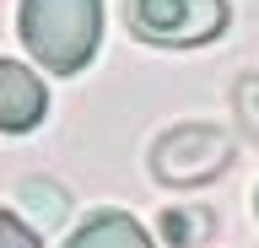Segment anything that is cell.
Masks as SVG:
<instances>
[{"label": "cell", "mask_w": 259, "mask_h": 248, "mask_svg": "<svg viewBox=\"0 0 259 248\" xmlns=\"http://www.w3.org/2000/svg\"><path fill=\"white\" fill-rule=\"evenodd\" d=\"M103 0H22V43L49 76H76L97 54Z\"/></svg>", "instance_id": "1"}, {"label": "cell", "mask_w": 259, "mask_h": 248, "mask_svg": "<svg viewBox=\"0 0 259 248\" xmlns=\"http://www.w3.org/2000/svg\"><path fill=\"white\" fill-rule=\"evenodd\" d=\"M124 22L141 43L194 49L227 33V0H124Z\"/></svg>", "instance_id": "2"}, {"label": "cell", "mask_w": 259, "mask_h": 248, "mask_svg": "<svg viewBox=\"0 0 259 248\" xmlns=\"http://www.w3.org/2000/svg\"><path fill=\"white\" fill-rule=\"evenodd\" d=\"M232 162V135L216 124H173L151 146V178L167 189H200Z\"/></svg>", "instance_id": "3"}, {"label": "cell", "mask_w": 259, "mask_h": 248, "mask_svg": "<svg viewBox=\"0 0 259 248\" xmlns=\"http://www.w3.org/2000/svg\"><path fill=\"white\" fill-rule=\"evenodd\" d=\"M49 114V92L22 60H0V130L27 135L38 119Z\"/></svg>", "instance_id": "4"}, {"label": "cell", "mask_w": 259, "mask_h": 248, "mask_svg": "<svg viewBox=\"0 0 259 248\" xmlns=\"http://www.w3.org/2000/svg\"><path fill=\"white\" fill-rule=\"evenodd\" d=\"M65 248H151V237H146V227L135 216H124V211H92L70 232Z\"/></svg>", "instance_id": "5"}, {"label": "cell", "mask_w": 259, "mask_h": 248, "mask_svg": "<svg viewBox=\"0 0 259 248\" xmlns=\"http://www.w3.org/2000/svg\"><path fill=\"white\" fill-rule=\"evenodd\" d=\"M216 232V216L210 211H194V205H173V211H162V237L173 248H200Z\"/></svg>", "instance_id": "6"}, {"label": "cell", "mask_w": 259, "mask_h": 248, "mask_svg": "<svg viewBox=\"0 0 259 248\" xmlns=\"http://www.w3.org/2000/svg\"><path fill=\"white\" fill-rule=\"evenodd\" d=\"M232 114H238V119H243V130L259 140V70L238 76V86H232Z\"/></svg>", "instance_id": "7"}, {"label": "cell", "mask_w": 259, "mask_h": 248, "mask_svg": "<svg viewBox=\"0 0 259 248\" xmlns=\"http://www.w3.org/2000/svg\"><path fill=\"white\" fill-rule=\"evenodd\" d=\"M22 200H32V211H38V221H44V227H54V221L65 216V194L54 189V183L27 178V183H22Z\"/></svg>", "instance_id": "8"}, {"label": "cell", "mask_w": 259, "mask_h": 248, "mask_svg": "<svg viewBox=\"0 0 259 248\" xmlns=\"http://www.w3.org/2000/svg\"><path fill=\"white\" fill-rule=\"evenodd\" d=\"M0 248H38V232L22 227L11 211H0Z\"/></svg>", "instance_id": "9"}]
</instances>
